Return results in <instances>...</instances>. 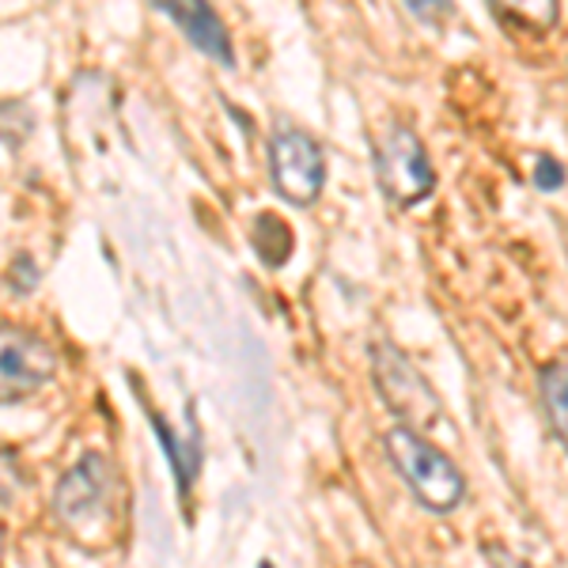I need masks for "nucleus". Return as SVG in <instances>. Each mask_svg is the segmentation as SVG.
Masks as SVG:
<instances>
[{"instance_id": "obj_1", "label": "nucleus", "mask_w": 568, "mask_h": 568, "mask_svg": "<svg viewBox=\"0 0 568 568\" xmlns=\"http://www.w3.org/2000/svg\"><path fill=\"white\" fill-rule=\"evenodd\" d=\"M387 455L394 470L402 474V481L409 485V493L425 504L428 511H452L459 508L466 497V481L459 466L447 459L439 447L428 444L425 436L409 433V428H390L387 433Z\"/></svg>"}, {"instance_id": "obj_2", "label": "nucleus", "mask_w": 568, "mask_h": 568, "mask_svg": "<svg viewBox=\"0 0 568 568\" xmlns=\"http://www.w3.org/2000/svg\"><path fill=\"white\" fill-rule=\"evenodd\" d=\"M372 375H375V387H379V398L387 402V409L398 417L402 428L420 436L439 420L436 390L428 387L420 368H414V361L394 349L390 342H379L372 349Z\"/></svg>"}, {"instance_id": "obj_3", "label": "nucleus", "mask_w": 568, "mask_h": 568, "mask_svg": "<svg viewBox=\"0 0 568 568\" xmlns=\"http://www.w3.org/2000/svg\"><path fill=\"white\" fill-rule=\"evenodd\" d=\"M375 175H379V190L398 209H414L436 190V171L428 163L425 144L406 125H394L375 144Z\"/></svg>"}, {"instance_id": "obj_4", "label": "nucleus", "mask_w": 568, "mask_h": 568, "mask_svg": "<svg viewBox=\"0 0 568 568\" xmlns=\"http://www.w3.org/2000/svg\"><path fill=\"white\" fill-rule=\"evenodd\" d=\"M270 182L288 205H315L326 186L323 144L304 130L281 125L270 136Z\"/></svg>"}, {"instance_id": "obj_5", "label": "nucleus", "mask_w": 568, "mask_h": 568, "mask_svg": "<svg viewBox=\"0 0 568 568\" xmlns=\"http://www.w3.org/2000/svg\"><path fill=\"white\" fill-rule=\"evenodd\" d=\"M53 372H58V356L39 334L0 323V406H12L27 394L42 390Z\"/></svg>"}, {"instance_id": "obj_6", "label": "nucleus", "mask_w": 568, "mask_h": 568, "mask_svg": "<svg viewBox=\"0 0 568 568\" xmlns=\"http://www.w3.org/2000/svg\"><path fill=\"white\" fill-rule=\"evenodd\" d=\"M110 500V463L106 455H84L65 478L53 489V516L69 530H80V524L106 516Z\"/></svg>"}, {"instance_id": "obj_7", "label": "nucleus", "mask_w": 568, "mask_h": 568, "mask_svg": "<svg viewBox=\"0 0 568 568\" xmlns=\"http://www.w3.org/2000/svg\"><path fill=\"white\" fill-rule=\"evenodd\" d=\"M155 12H163L171 23H179V31L186 34L190 45H197L201 53H209L224 69H235L232 34H227V27L216 16L213 4H201V0H190V4H182V0H160Z\"/></svg>"}, {"instance_id": "obj_8", "label": "nucleus", "mask_w": 568, "mask_h": 568, "mask_svg": "<svg viewBox=\"0 0 568 568\" xmlns=\"http://www.w3.org/2000/svg\"><path fill=\"white\" fill-rule=\"evenodd\" d=\"M152 433L155 439L163 444V452H168V463L171 470H175V481H179V493L186 497L190 485L197 478V455H201V444H197V433H190V439H179L171 433V425L163 417L152 414Z\"/></svg>"}, {"instance_id": "obj_9", "label": "nucleus", "mask_w": 568, "mask_h": 568, "mask_svg": "<svg viewBox=\"0 0 568 568\" xmlns=\"http://www.w3.org/2000/svg\"><path fill=\"white\" fill-rule=\"evenodd\" d=\"M251 243H254V251H258V258L270 265V270H277V265L292 258V243L296 240H292V227L284 224L281 216L258 213L251 227Z\"/></svg>"}, {"instance_id": "obj_10", "label": "nucleus", "mask_w": 568, "mask_h": 568, "mask_svg": "<svg viewBox=\"0 0 568 568\" xmlns=\"http://www.w3.org/2000/svg\"><path fill=\"white\" fill-rule=\"evenodd\" d=\"M565 364H546L542 375H538V390H542V406L549 417V428H554L557 444H565V428H568V414H565Z\"/></svg>"}, {"instance_id": "obj_11", "label": "nucleus", "mask_w": 568, "mask_h": 568, "mask_svg": "<svg viewBox=\"0 0 568 568\" xmlns=\"http://www.w3.org/2000/svg\"><path fill=\"white\" fill-rule=\"evenodd\" d=\"M20 489H23L20 463H16L12 452H4V447H0V504H12L16 497H20Z\"/></svg>"}, {"instance_id": "obj_12", "label": "nucleus", "mask_w": 568, "mask_h": 568, "mask_svg": "<svg viewBox=\"0 0 568 568\" xmlns=\"http://www.w3.org/2000/svg\"><path fill=\"white\" fill-rule=\"evenodd\" d=\"M535 186L542 190V194H557V190L565 186V168L557 160H549V155H538L535 160Z\"/></svg>"}, {"instance_id": "obj_13", "label": "nucleus", "mask_w": 568, "mask_h": 568, "mask_svg": "<svg viewBox=\"0 0 568 568\" xmlns=\"http://www.w3.org/2000/svg\"><path fill=\"white\" fill-rule=\"evenodd\" d=\"M8 281H12V288L23 296V292H31L34 284H39V265H34L31 258H16L12 273H8Z\"/></svg>"}, {"instance_id": "obj_14", "label": "nucleus", "mask_w": 568, "mask_h": 568, "mask_svg": "<svg viewBox=\"0 0 568 568\" xmlns=\"http://www.w3.org/2000/svg\"><path fill=\"white\" fill-rule=\"evenodd\" d=\"M409 12H414V16H425V20H439V16H447V12H452V8H447V4H439V8H425V4H420V0H414V4H409Z\"/></svg>"}, {"instance_id": "obj_15", "label": "nucleus", "mask_w": 568, "mask_h": 568, "mask_svg": "<svg viewBox=\"0 0 568 568\" xmlns=\"http://www.w3.org/2000/svg\"><path fill=\"white\" fill-rule=\"evenodd\" d=\"M0 549H4V527H0Z\"/></svg>"}, {"instance_id": "obj_16", "label": "nucleus", "mask_w": 568, "mask_h": 568, "mask_svg": "<svg viewBox=\"0 0 568 568\" xmlns=\"http://www.w3.org/2000/svg\"><path fill=\"white\" fill-rule=\"evenodd\" d=\"M258 568H273V565H270V561H262V565H258Z\"/></svg>"}]
</instances>
